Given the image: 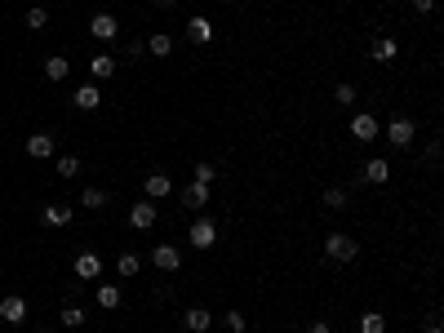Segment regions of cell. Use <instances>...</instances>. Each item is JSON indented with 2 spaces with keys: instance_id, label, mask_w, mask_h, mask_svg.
<instances>
[{
  "instance_id": "1",
  "label": "cell",
  "mask_w": 444,
  "mask_h": 333,
  "mask_svg": "<svg viewBox=\"0 0 444 333\" xmlns=\"http://www.w3.org/2000/svg\"><path fill=\"white\" fill-rule=\"evenodd\" d=\"M355 253H360V244H355L347 231H334V236L325 240V258H329V262H351Z\"/></svg>"
},
{
  "instance_id": "2",
  "label": "cell",
  "mask_w": 444,
  "mask_h": 333,
  "mask_svg": "<svg viewBox=\"0 0 444 333\" xmlns=\"http://www.w3.org/2000/svg\"><path fill=\"white\" fill-rule=\"evenodd\" d=\"M151 266L165 271V275H174L178 266H183V249H178V244H156V249H151Z\"/></svg>"
},
{
  "instance_id": "3",
  "label": "cell",
  "mask_w": 444,
  "mask_h": 333,
  "mask_svg": "<svg viewBox=\"0 0 444 333\" xmlns=\"http://www.w3.org/2000/svg\"><path fill=\"white\" fill-rule=\"evenodd\" d=\"M187 240H191L196 249H213V244H218V227H213L209 218H196L191 231H187Z\"/></svg>"
},
{
  "instance_id": "4",
  "label": "cell",
  "mask_w": 444,
  "mask_h": 333,
  "mask_svg": "<svg viewBox=\"0 0 444 333\" xmlns=\"http://www.w3.org/2000/svg\"><path fill=\"white\" fill-rule=\"evenodd\" d=\"M71 271H75V280H98V275H102V258L93 249H84V253H75Z\"/></svg>"
},
{
  "instance_id": "5",
  "label": "cell",
  "mask_w": 444,
  "mask_h": 333,
  "mask_svg": "<svg viewBox=\"0 0 444 333\" xmlns=\"http://www.w3.org/2000/svg\"><path fill=\"white\" fill-rule=\"evenodd\" d=\"M413 133H418V129H413V120H409V116H395L391 125H386V142H391V147H409Z\"/></svg>"
},
{
  "instance_id": "6",
  "label": "cell",
  "mask_w": 444,
  "mask_h": 333,
  "mask_svg": "<svg viewBox=\"0 0 444 333\" xmlns=\"http://www.w3.org/2000/svg\"><path fill=\"white\" fill-rule=\"evenodd\" d=\"M377 133H382V125H377V116H369V111H360V116L351 120V138L355 142H373Z\"/></svg>"
},
{
  "instance_id": "7",
  "label": "cell",
  "mask_w": 444,
  "mask_h": 333,
  "mask_svg": "<svg viewBox=\"0 0 444 333\" xmlns=\"http://www.w3.org/2000/svg\"><path fill=\"white\" fill-rule=\"evenodd\" d=\"M0 320H5V325H23V320H27V298L9 293V298L0 302Z\"/></svg>"
},
{
  "instance_id": "8",
  "label": "cell",
  "mask_w": 444,
  "mask_h": 333,
  "mask_svg": "<svg viewBox=\"0 0 444 333\" xmlns=\"http://www.w3.org/2000/svg\"><path fill=\"white\" fill-rule=\"evenodd\" d=\"M156 205H134L129 209V227H134V231H151V227H156Z\"/></svg>"
},
{
  "instance_id": "9",
  "label": "cell",
  "mask_w": 444,
  "mask_h": 333,
  "mask_svg": "<svg viewBox=\"0 0 444 333\" xmlns=\"http://www.w3.org/2000/svg\"><path fill=\"white\" fill-rule=\"evenodd\" d=\"M183 325L191 329V333H209L213 311H205V307H187V311H183Z\"/></svg>"
},
{
  "instance_id": "10",
  "label": "cell",
  "mask_w": 444,
  "mask_h": 333,
  "mask_svg": "<svg viewBox=\"0 0 444 333\" xmlns=\"http://www.w3.org/2000/svg\"><path fill=\"white\" fill-rule=\"evenodd\" d=\"M27 156L32 160H49L54 156V133H32V138H27Z\"/></svg>"
},
{
  "instance_id": "11",
  "label": "cell",
  "mask_w": 444,
  "mask_h": 333,
  "mask_svg": "<svg viewBox=\"0 0 444 333\" xmlns=\"http://www.w3.org/2000/svg\"><path fill=\"white\" fill-rule=\"evenodd\" d=\"M89 32L98 36V41H116V36H120V23H116V18H111V14H93Z\"/></svg>"
},
{
  "instance_id": "12",
  "label": "cell",
  "mask_w": 444,
  "mask_h": 333,
  "mask_svg": "<svg viewBox=\"0 0 444 333\" xmlns=\"http://www.w3.org/2000/svg\"><path fill=\"white\" fill-rule=\"evenodd\" d=\"M187 41L191 45H209L213 41V23L209 18H191V23H187Z\"/></svg>"
},
{
  "instance_id": "13",
  "label": "cell",
  "mask_w": 444,
  "mask_h": 333,
  "mask_svg": "<svg viewBox=\"0 0 444 333\" xmlns=\"http://www.w3.org/2000/svg\"><path fill=\"white\" fill-rule=\"evenodd\" d=\"M71 102H75L80 111H98V107H102V93H98V84H80Z\"/></svg>"
},
{
  "instance_id": "14",
  "label": "cell",
  "mask_w": 444,
  "mask_h": 333,
  "mask_svg": "<svg viewBox=\"0 0 444 333\" xmlns=\"http://www.w3.org/2000/svg\"><path fill=\"white\" fill-rule=\"evenodd\" d=\"M364 183H373V187H382V183H391V165H386L382 156H373L369 165H364Z\"/></svg>"
},
{
  "instance_id": "15",
  "label": "cell",
  "mask_w": 444,
  "mask_h": 333,
  "mask_svg": "<svg viewBox=\"0 0 444 333\" xmlns=\"http://www.w3.org/2000/svg\"><path fill=\"white\" fill-rule=\"evenodd\" d=\"M89 76H93V80L116 76V58H111V54H93V58H89Z\"/></svg>"
},
{
  "instance_id": "16",
  "label": "cell",
  "mask_w": 444,
  "mask_h": 333,
  "mask_svg": "<svg viewBox=\"0 0 444 333\" xmlns=\"http://www.w3.org/2000/svg\"><path fill=\"white\" fill-rule=\"evenodd\" d=\"M183 205H187V209H205V205H209V187H205V183L183 187Z\"/></svg>"
},
{
  "instance_id": "17",
  "label": "cell",
  "mask_w": 444,
  "mask_h": 333,
  "mask_svg": "<svg viewBox=\"0 0 444 333\" xmlns=\"http://www.w3.org/2000/svg\"><path fill=\"white\" fill-rule=\"evenodd\" d=\"M40 218H45L49 227H67L75 214H71V205H45V214H40Z\"/></svg>"
},
{
  "instance_id": "18",
  "label": "cell",
  "mask_w": 444,
  "mask_h": 333,
  "mask_svg": "<svg viewBox=\"0 0 444 333\" xmlns=\"http://www.w3.org/2000/svg\"><path fill=\"white\" fill-rule=\"evenodd\" d=\"M169 192H174L169 174H151V178H147V200H165Z\"/></svg>"
},
{
  "instance_id": "19",
  "label": "cell",
  "mask_w": 444,
  "mask_h": 333,
  "mask_svg": "<svg viewBox=\"0 0 444 333\" xmlns=\"http://www.w3.org/2000/svg\"><path fill=\"white\" fill-rule=\"evenodd\" d=\"M80 205L98 214V209H107V192H102V187H84V192H80Z\"/></svg>"
},
{
  "instance_id": "20",
  "label": "cell",
  "mask_w": 444,
  "mask_h": 333,
  "mask_svg": "<svg viewBox=\"0 0 444 333\" xmlns=\"http://www.w3.org/2000/svg\"><path fill=\"white\" fill-rule=\"evenodd\" d=\"M45 76H49V80H67V76H71V62L62 58V54H58V58H45Z\"/></svg>"
},
{
  "instance_id": "21",
  "label": "cell",
  "mask_w": 444,
  "mask_h": 333,
  "mask_svg": "<svg viewBox=\"0 0 444 333\" xmlns=\"http://www.w3.org/2000/svg\"><path fill=\"white\" fill-rule=\"evenodd\" d=\"M147 49H151V54H156V58H169V54H174V36H165V32H156V36H151V41H147Z\"/></svg>"
},
{
  "instance_id": "22",
  "label": "cell",
  "mask_w": 444,
  "mask_h": 333,
  "mask_svg": "<svg viewBox=\"0 0 444 333\" xmlns=\"http://www.w3.org/2000/svg\"><path fill=\"white\" fill-rule=\"evenodd\" d=\"M98 307L102 311H116L120 307V289H116V284H98Z\"/></svg>"
},
{
  "instance_id": "23",
  "label": "cell",
  "mask_w": 444,
  "mask_h": 333,
  "mask_svg": "<svg viewBox=\"0 0 444 333\" xmlns=\"http://www.w3.org/2000/svg\"><path fill=\"white\" fill-rule=\"evenodd\" d=\"M360 333H386V316L382 311H364L360 316Z\"/></svg>"
},
{
  "instance_id": "24",
  "label": "cell",
  "mask_w": 444,
  "mask_h": 333,
  "mask_svg": "<svg viewBox=\"0 0 444 333\" xmlns=\"http://www.w3.org/2000/svg\"><path fill=\"white\" fill-rule=\"evenodd\" d=\"M369 54H373V62H391V58H395V41H386V36H377Z\"/></svg>"
},
{
  "instance_id": "25",
  "label": "cell",
  "mask_w": 444,
  "mask_h": 333,
  "mask_svg": "<svg viewBox=\"0 0 444 333\" xmlns=\"http://www.w3.org/2000/svg\"><path fill=\"white\" fill-rule=\"evenodd\" d=\"M80 325H84V307L67 302V307H62V329H80Z\"/></svg>"
},
{
  "instance_id": "26",
  "label": "cell",
  "mask_w": 444,
  "mask_h": 333,
  "mask_svg": "<svg viewBox=\"0 0 444 333\" xmlns=\"http://www.w3.org/2000/svg\"><path fill=\"white\" fill-rule=\"evenodd\" d=\"M27 27H32V32H45V27H49V9L32 5V9H27Z\"/></svg>"
},
{
  "instance_id": "27",
  "label": "cell",
  "mask_w": 444,
  "mask_h": 333,
  "mask_svg": "<svg viewBox=\"0 0 444 333\" xmlns=\"http://www.w3.org/2000/svg\"><path fill=\"white\" fill-rule=\"evenodd\" d=\"M325 209H334V214H342V209H347V192H342V187H329V192H325Z\"/></svg>"
},
{
  "instance_id": "28",
  "label": "cell",
  "mask_w": 444,
  "mask_h": 333,
  "mask_svg": "<svg viewBox=\"0 0 444 333\" xmlns=\"http://www.w3.org/2000/svg\"><path fill=\"white\" fill-rule=\"evenodd\" d=\"M138 266H143V262H138V253H120L116 271H120V275H138Z\"/></svg>"
},
{
  "instance_id": "29",
  "label": "cell",
  "mask_w": 444,
  "mask_h": 333,
  "mask_svg": "<svg viewBox=\"0 0 444 333\" xmlns=\"http://www.w3.org/2000/svg\"><path fill=\"white\" fill-rule=\"evenodd\" d=\"M334 98L342 102V107H351V102H355V84H351V80H342V84L334 89Z\"/></svg>"
},
{
  "instance_id": "30",
  "label": "cell",
  "mask_w": 444,
  "mask_h": 333,
  "mask_svg": "<svg viewBox=\"0 0 444 333\" xmlns=\"http://www.w3.org/2000/svg\"><path fill=\"white\" fill-rule=\"evenodd\" d=\"M58 174L62 178H75V174H80V156H62L58 160Z\"/></svg>"
},
{
  "instance_id": "31",
  "label": "cell",
  "mask_w": 444,
  "mask_h": 333,
  "mask_svg": "<svg viewBox=\"0 0 444 333\" xmlns=\"http://www.w3.org/2000/svg\"><path fill=\"white\" fill-rule=\"evenodd\" d=\"M222 320H226V329H231V333H244V329H249V320H244L240 311H226Z\"/></svg>"
},
{
  "instance_id": "32",
  "label": "cell",
  "mask_w": 444,
  "mask_h": 333,
  "mask_svg": "<svg viewBox=\"0 0 444 333\" xmlns=\"http://www.w3.org/2000/svg\"><path fill=\"white\" fill-rule=\"evenodd\" d=\"M213 178H218V169H213V165H205V160H200V165H196V183H205V187H209Z\"/></svg>"
},
{
  "instance_id": "33",
  "label": "cell",
  "mask_w": 444,
  "mask_h": 333,
  "mask_svg": "<svg viewBox=\"0 0 444 333\" xmlns=\"http://www.w3.org/2000/svg\"><path fill=\"white\" fill-rule=\"evenodd\" d=\"M436 9V0H413V14H431Z\"/></svg>"
},
{
  "instance_id": "34",
  "label": "cell",
  "mask_w": 444,
  "mask_h": 333,
  "mask_svg": "<svg viewBox=\"0 0 444 333\" xmlns=\"http://www.w3.org/2000/svg\"><path fill=\"white\" fill-rule=\"evenodd\" d=\"M311 333H329V325H325V320H316V325H311Z\"/></svg>"
},
{
  "instance_id": "35",
  "label": "cell",
  "mask_w": 444,
  "mask_h": 333,
  "mask_svg": "<svg viewBox=\"0 0 444 333\" xmlns=\"http://www.w3.org/2000/svg\"><path fill=\"white\" fill-rule=\"evenodd\" d=\"M422 333H444V329L436 325V320H431V325H427V329H422Z\"/></svg>"
},
{
  "instance_id": "36",
  "label": "cell",
  "mask_w": 444,
  "mask_h": 333,
  "mask_svg": "<svg viewBox=\"0 0 444 333\" xmlns=\"http://www.w3.org/2000/svg\"><path fill=\"white\" fill-rule=\"evenodd\" d=\"M160 5H174V0H160Z\"/></svg>"
},
{
  "instance_id": "37",
  "label": "cell",
  "mask_w": 444,
  "mask_h": 333,
  "mask_svg": "<svg viewBox=\"0 0 444 333\" xmlns=\"http://www.w3.org/2000/svg\"><path fill=\"white\" fill-rule=\"evenodd\" d=\"M36 333H49V329H36Z\"/></svg>"
}]
</instances>
